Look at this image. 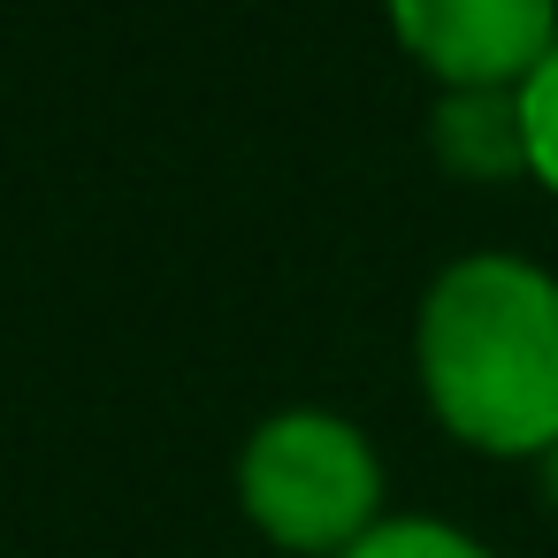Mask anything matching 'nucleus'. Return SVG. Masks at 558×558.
Returning a JSON list of instances; mask_svg holds the SVG:
<instances>
[{"instance_id": "2", "label": "nucleus", "mask_w": 558, "mask_h": 558, "mask_svg": "<svg viewBox=\"0 0 558 558\" xmlns=\"http://www.w3.org/2000/svg\"><path fill=\"white\" fill-rule=\"evenodd\" d=\"M238 512L283 558H344L390 520L383 451L337 405H276L238 444Z\"/></svg>"}, {"instance_id": "3", "label": "nucleus", "mask_w": 558, "mask_h": 558, "mask_svg": "<svg viewBox=\"0 0 558 558\" xmlns=\"http://www.w3.org/2000/svg\"><path fill=\"white\" fill-rule=\"evenodd\" d=\"M383 16L436 93H520L558 47V0H383Z\"/></svg>"}, {"instance_id": "5", "label": "nucleus", "mask_w": 558, "mask_h": 558, "mask_svg": "<svg viewBox=\"0 0 558 558\" xmlns=\"http://www.w3.org/2000/svg\"><path fill=\"white\" fill-rule=\"evenodd\" d=\"M344 558H497L482 535H466L459 520H436V512H390L375 535H360Z\"/></svg>"}, {"instance_id": "4", "label": "nucleus", "mask_w": 558, "mask_h": 558, "mask_svg": "<svg viewBox=\"0 0 558 558\" xmlns=\"http://www.w3.org/2000/svg\"><path fill=\"white\" fill-rule=\"evenodd\" d=\"M428 161L451 184H520L527 177L520 93H436V108H428Z\"/></svg>"}, {"instance_id": "1", "label": "nucleus", "mask_w": 558, "mask_h": 558, "mask_svg": "<svg viewBox=\"0 0 558 558\" xmlns=\"http://www.w3.org/2000/svg\"><path fill=\"white\" fill-rule=\"evenodd\" d=\"M413 383L436 428L482 459L558 451V276L520 253H459L413 314Z\"/></svg>"}, {"instance_id": "7", "label": "nucleus", "mask_w": 558, "mask_h": 558, "mask_svg": "<svg viewBox=\"0 0 558 558\" xmlns=\"http://www.w3.org/2000/svg\"><path fill=\"white\" fill-rule=\"evenodd\" d=\"M535 489H543V505L558 512V451H543V459H535Z\"/></svg>"}, {"instance_id": "6", "label": "nucleus", "mask_w": 558, "mask_h": 558, "mask_svg": "<svg viewBox=\"0 0 558 558\" xmlns=\"http://www.w3.org/2000/svg\"><path fill=\"white\" fill-rule=\"evenodd\" d=\"M520 123H527V184H543L558 199V47L520 85Z\"/></svg>"}]
</instances>
